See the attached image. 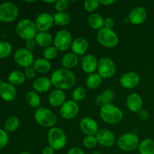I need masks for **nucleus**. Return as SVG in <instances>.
Wrapping results in <instances>:
<instances>
[{
	"mask_svg": "<svg viewBox=\"0 0 154 154\" xmlns=\"http://www.w3.org/2000/svg\"><path fill=\"white\" fill-rule=\"evenodd\" d=\"M58 54L59 51L54 45H51V46L48 47V48H45L43 51L44 58L49 60V61L54 60L58 56Z\"/></svg>",
	"mask_w": 154,
	"mask_h": 154,
	"instance_id": "37",
	"label": "nucleus"
},
{
	"mask_svg": "<svg viewBox=\"0 0 154 154\" xmlns=\"http://www.w3.org/2000/svg\"><path fill=\"white\" fill-rule=\"evenodd\" d=\"M25 46L27 50H29V51L32 52L33 51H35V50L36 49L38 45H37V43H36L35 40V38H31L26 41Z\"/></svg>",
	"mask_w": 154,
	"mask_h": 154,
	"instance_id": "43",
	"label": "nucleus"
},
{
	"mask_svg": "<svg viewBox=\"0 0 154 154\" xmlns=\"http://www.w3.org/2000/svg\"><path fill=\"white\" fill-rule=\"evenodd\" d=\"M139 144V138L133 132L123 134L117 140V147L124 152H132L137 150Z\"/></svg>",
	"mask_w": 154,
	"mask_h": 154,
	"instance_id": "6",
	"label": "nucleus"
},
{
	"mask_svg": "<svg viewBox=\"0 0 154 154\" xmlns=\"http://www.w3.org/2000/svg\"><path fill=\"white\" fill-rule=\"evenodd\" d=\"M100 2V5L104 6H109L111 5L114 4L115 3V1L114 0H105V1H99Z\"/></svg>",
	"mask_w": 154,
	"mask_h": 154,
	"instance_id": "48",
	"label": "nucleus"
},
{
	"mask_svg": "<svg viewBox=\"0 0 154 154\" xmlns=\"http://www.w3.org/2000/svg\"><path fill=\"white\" fill-rule=\"evenodd\" d=\"M97 41L99 45L106 48H114L118 45L119 37L113 29L102 28L97 33Z\"/></svg>",
	"mask_w": 154,
	"mask_h": 154,
	"instance_id": "7",
	"label": "nucleus"
},
{
	"mask_svg": "<svg viewBox=\"0 0 154 154\" xmlns=\"http://www.w3.org/2000/svg\"><path fill=\"white\" fill-rule=\"evenodd\" d=\"M138 150L139 154H154V140L145 138L140 141Z\"/></svg>",
	"mask_w": 154,
	"mask_h": 154,
	"instance_id": "31",
	"label": "nucleus"
},
{
	"mask_svg": "<svg viewBox=\"0 0 154 154\" xmlns=\"http://www.w3.org/2000/svg\"><path fill=\"white\" fill-rule=\"evenodd\" d=\"M42 154H55V150L50 145L46 146L43 148L42 152Z\"/></svg>",
	"mask_w": 154,
	"mask_h": 154,
	"instance_id": "47",
	"label": "nucleus"
},
{
	"mask_svg": "<svg viewBox=\"0 0 154 154\" xmlns=\"http://www.w3.org/2000/svg\"><path fill=\"white\" fill-rule=\"evenodd\" d=\"M103 79L98 73L89 75L86 79V85L90 90H96L102 84Z\"/></svg>",
	"mask_w": 154,
	"mask_h": 154,
	"instance_id": "33",
	"label": "nucleus"
},
{
	"mask_svg": "<svg viewBox=\"0 0 154 154\" xmlns=\"http://www.w3.org/2000/svg\"><path fill=\"white\" fill-rule=\"evenodd\" d=\"M119 82L123 88L131 90L138 87L141 82V77L137 72L133 71L127 72L120 76Z\"/></svg>",
	"mask_w": 154,
	"mask_h": 154,
	"instance_id": "14",
	"label": "nucleus"
},
{
	"mask_svg": "<svg viewBox=\"0 0 154 154\" xmlns=\"http://www.w3.org/2000/svg\"><path fill=\"white\" fill-rule=\"evenodd\" d=\"M91 154H102V153H99V152H94V153H91Z\"/></svg>",
	"mask_w": 154,
	"mask_h": 154,
	"instance_id": "52",
	"label": "nucleus"
},
{
	"mask_svg": "<svg viewBox=\"0 0 154 154\" xmlns=\"http://www.w3.org/2000/svg\"><path fill=\"white\" fill-rule=\"evenodd\" d=\"M78 60H79L78 56H77L74 53L69 52L63 57L61 60V65L64 69L71 70L76 67L78 63Z\"/></svg>",
	"mask_w": 154,
	"mask_h": 154,
	"instance_id": "28",
	"label": "nucleus"
},
{
	"mask_svg": "<svg viewBox=\"0 0 154 154\" xmlns=\"http://www.w3.org/2000/svg\"><path fill=\"white\" fill-rule=\"evenodd\" d=\"M26 78L23 72L20 70H14L9 73L8 76V82L14 85V87L20 86L25 83Z\"/></svg>",
	"mask_w": 154,
	"mask_h": 154,
	"instance_id": "29",
	"label": "nucleus"
},
{
	"mask_svg": "<svg viewBox=\"0 0 154 154\" xmlns=\"http://www.w3.org/2000/svg\"><path fill=\"white\" fill-rule=\"evenodd\" d=\"M67 154H86V153H84L81 148H79V147H72V148H70L69 150H68Z\"/></svg>",
	"mask_w": 154,
	"mask_h": 154,
	"instance_id": "46",
	"label": "nucleus"
},
{
	"mask_svg": "<svg viewBox=\"0 0 154 154\" xmlns=\"http://www.w3.org/2000/svg\"><path fill=\"white\" fill-rule=\"evenodd\" d=\"M32 67L35 72L38 74H46L51 69V61L46 60L44 57H39L35 60Z\"/></svg>",
	"mask_w": 154,
	"mask_h": 154,
	"instance_id": "25",
	"label": "nucleus"
},
{
	"mask_svg": "<svg viewBox=\"0 0 154 154\" xmlns=\"http://www.w3.org/2000/svg\"><path fill=\"white\" fill-rule=\"evenodd\" d=\"M15 31L20 38L25 41L35 38L38 33L35 22L29 19H23L20 20L16 25Z\"/></svg>",
	"mask_w": 154,
	"mask_h": 154,
	"instance_id": "5",
	"label": "nucleus"
},
{
	"mask_svg": "<svg viewBox=\"0 0 154 154\" xmlns=\"http://www.w3.org/2000/svg\"><path fill=\"white\" fill-rule=\"evenodd\" d=\"M19 15L18 7L13 2H5L0 4V20L2 22H13Z\"/></svg>",
	"mask_w": 154,
	"mask_h": 154,
	"instance_id": "10",
	"label": "nucleus"
},
{
	"mask_svg": "<svg viewBox=\"0 0 154 154\" xmlns=\"http://www.w3.org/2000/svg\"><path fill=\"white\" fill-rule=\"evenodd\" d=\"M0 97L5 102H13L17 97L16 87L9 82H4L0 88Z\"/></svg>",
	"mask_w": 154,
	"mask_h": 154,
	"instance_id": "22",
	"label": "nucleus"
},
{
	"mask_svg": "<svg viewBox=\"0 0 154 154\" xmlns=\"http://www.w3.org/2000/svg\"><path fill=\"white\" fill-rule=\"evenodd\" d=\"M35 40L38 46L43 48H48V47L51 46V44L54 43V37L48 32H38L37 35L35 37Z\"/></svg>",
	"mask_w": 154,
	"mask_h": 154,
	"instance_id": "27",
	"label": "nucleus"
},
{
	"mask_svg": "<svg viewBox=\"0 0 154 154\" xmlns=\"http://www.w3.org/2000/svg\"><path fill=\"white\" fill-rule=\"evenodd\" d=\"M23 73L26 79L32 80L35 78L36 72L32 66H29V67L25 68L23 71Z\"/></svg>",
	"mask_w": 154,
	"mask_h": 154,
	"instance_id": "42",
	"label": "nucleus"
},
{
	"mask_svg": "<svg viewBox=\"0 0 154 154\" xmlns=\"http://www.w3.org/2000/svg\"><path fill=\"white\" fill-rule=\"evenodd\" d=\"M147 17V12L144 8L141 6H137L134 8L128 15V19L129 20V23L132 25H141L144 23Z\"/></svg>",
	"mask_w": 154,
	"mask_h": 154,
	"instance_id": "17",
	"label": "nucleus"
},
{
	"mask_svg": "<svg viewBox=\"0 0 154 154\" xmlns=\"http://www.w3.org/2000/svg\"><path fill=\"white\" fill-rule=\"evenodd\" d=\"M80 111L78 103L73 100H67L60 108V114L65 120H72L78 116Z\"/></svg>",
	"mask_w": 154,
	"mask_h": 154,
	"instance_id": "13",
	"label": "nucleus"
},
{
	"mask_svg": "<svg viewBox=\"0 0 154 154\" xmlns=\"http://www.w3.org/2000/svg\"><path fill=\"white\" fill-rule=\"evenodd\" d=\"M51 78L48 77H38L32 82V89L38 93H45L49 91L52 87Z\"/></svg>",
	"mask_w": 154,
	"mask_h": 154,
	"instance_id": "21",
	"label": "nucleus"
},
{
	"mask_svg": "<svg viewBox=\"0 0 154 154\" xmlns=\"http://www.w3.org/2000/svg\"><path fill=\"white\" fill-rule=\"evenodd\" d=\"M12 52V45L6 41H0V59L9 57Z\"/></svg>",
	"mask_w": 154,
	"mask_h": 154,
	"instance_id": "36",
	"label": "nucleus"
},
{
	"mask_svg": "<svg viewBox=\"0 0 154 154\" xmlns=\"http://www.w3.org/2000/svg\"><path fill=\"white\" fill-rule=\"evenodd\" d=\"M54 24L59 26H66L71 22V16L68 12H57L54 15Z\"/></svg>",
	"mask_w": 154,
	"mask_h": 154,
	"instance_id": "32",
	"label": "nucleus"
},
{
	"mask_svg": "<svg viewBox=\"0 0 154 154\" xmlns=\"http://www.w3.org/2000/svg\"><path fill=\"white\" fill-rule=\"evenodd\" d=\"M99 6H100V2L96 0H87L84 3V9L91 14L94 13L99 8Z\"/></svg>",
	"mask_w": 154,
	"mask_h": 154,
	"instance_id": "39",
	"label": "nucleus"
},
{
	"mask_svg": "<svg viewBox=\"0 0 154 154\" xmlns=\"http://www.w3.org/2000/svg\"><path fill=\"white\" fill-rule=\"evenodd\" d=\"M47 140L48 144L56 151L64 148L67 143V136L63 129L54 126L48 130Z\"/></svg>",
	"mask_w": 154,
	"mask_h": 154,
	"instance_id": "4",
	"label": "nucleus"
},
{
	"mask_svg": "<svg viewBox=\"0 0 154 154\" xmlns=\"http://www.w3.org/2000/svg\"><path fill=\"white\" fill-rule=\"evenodd\" d=\"M80 129L83 134L87 135H96L99 132V125L93 118L90 117H85L82 118L79 123Z\"/></svg>",
	"mask_w": 154,
	"mask_h": 154,
	"instance_id": "16",
	"label": "nucleus"
},
{
	"mask_svg": "<svg viewBox=\"0 0 154 154\" xmlns=\"http://www.w3.org/2000/svg\"><path fill=\"white\" fill-rule=\"evenodd\" d=\"M3 81H2V80H0V88H1V87H2V84H3Z\"/></svg>",
	"mask_w": 154,
	"mask_h": 154,
	"instance_id": "51",
	"label": "nucleus"
},
{
	"mask_svg": "<svg viewBox=\"0 0 154 154\" xmlns=\"http://www.w3.org/2000/svg\"><path fill=\"white\" fill-rule=\"evenodd\" d=\"M83 146L87 149H93L96 147L98 144L96 135H87L85 136L82 141Z\"/></svg>",
	"mask_w": 154,
	"mask_h": 154,
	"instance_id": "38",
	"label": "nucleus"
},
{
	"mask_svg": "<svg viewBox=\"0 0 154 154\" xmlns=\"http://www.w3.org/2000/svg\"><path fill=\"white\" fill-rule=\"evenodd\" d=\"M20 120L18 117H15V116H12V117H8L6 120L5 123V130L8 132V133H11V132H14L18 129L20 127Z\"/></svg>",
	"mask_w": 154,
	"mask_h": 154,
	"instance_id": "34",
	"label": "nucleus"
},
{
	"mask_svg": "<svg viewBox=\"0 0 154 154\" xmlns=\"http://www.w3.org/2000/svg\"><path fill=\"white\" fill-rule=\"evenodd\" d=\"M97 72L102 79H109L117 72V66L112 59L104 57L99 60Z\"/></svg>",
	"mask_w": 154,
	"mask_h": 154,
	"instance_id": "8",
	"label": "nucleus"
},
{
	"mask_svg": "<svg viewBox=\"0 0 154 154\" xmlns=\"http://www.w3.org/2000/svg\"><path fill=\"white\" fill-rule=\"evenodd\" d=\"M73 40L70 32L66 29H60L54 35V46L59 51L64 52L71 48Z\"/></svg>",
	"mask_w": 154,
	"mask_h": 154,
	"instance_id": "9",
	"label": "nucleus"
},
{
	"mask_svg": "<svg viewBox=\"0 0 154 154\" xmlns=\"http://www.w3.org/2000/svg\"><path fill=\"white\" fill-rule=\"evenodd\" d=\"M98 144L104 147H111L116 142V137L114 132L107 129H99L96 135Z\"/></svg>",
	"mask_w": 154,
	"mask_h": 154,
	"instance_id": "15",
	"label": "nucleus"
},
{
	"mask_svg": "<svg viewBox=\"0 0 154 154\" xmlns=\"http://www.w3.org/2000/svg\"><path fill=\"white\" fill-rule=\"evenodd\" d=\"M1 23H2V21L0 20V26H1Z\"/></svg>",
	"mask_w": 154,
	"mask_h": 154,
	"instance_id": "54",
	"label": "nucleus"
},
{
	"mask_svg": "<svg viewBox=\"0 0 154 154\" xmlns=\"http://www.w3.org/2000/svg\"><path fill=\"white\" fill-rule=\"evenodd\" d=\"M104 20L105 18L99 14L93 13L87 17V23L91 29L99 31L104 28Z\"/></svg>",
	"mask_w": 154,
	"mask_h": 154,
	"instance_id": "26",
	"label": "nucleus"
},
{
	"mask_svg": "<svg viewBox=\"0 0 154 154\" xmlns=\"http://www.w3.org/2000/svg\"><path fill=\"white\" fill-rule=\"evenodd\" d=\"M9 142L8 133L5 129H0V150L4 148Z\"/></svg>",
	"mask_w": 154,
	"mask_h": 154,
	"instance_id": "41",
	"label": "nucleus"
},
{
	"mask_svg": "<svg viewBox=\"0 0 154 154\" xmlns=\"http://www.w3.org/2000/svg\"><path fill=\"white\" fill-rule=\"evenodd\" d=\"M25 99L26 103L32 108L38 109L41 107L42 99L39 96V93H36L34 90H29L27 92L25 96Z\"/></svg>",
	"mask_w": 154,
	"mask_h": 154,
	"instance_id": "30",
	"label": "nucleus"
},
{
	"mask_svg": "<svg viewBox=\"0 0 154 154\" xmlns=\"http://www.w3.org/2000/svg\"><path fill=\"white\" fill-rule=\"evenodd\" d=\"M72 100L78 103L85 99L86 96H87V90L84 87H81V86L77 87L72 91Z\"/></svg>",
	"mask_w": 154,
	"mask_h": 154,
	"instance_id": "35",
	"label": "nucleus"
},
{
	"mask_svg": "<svg viewBox=\"0 0 154 154\" xmlns=\"http://www.w3.org/2000/svg\"><path fill=\"white\" fill-rule=\"evenodd\" d=\"M137 114H138V117H139L140 120H143V121L147 120L149 119V117H150V114H149L148 111H147L146 109H144V108L140 110Z\"/></svg>",
	"mask_w": 154,
	"mask_h": 154,
	"instance_id": "45",
	"label": "nucleus"
},
{
	"mask_svg": "<svg viewBox=\"0 0 154 154\" xmlns=\"http://www.w3.org/2000/svg\"><path fill=\"white\" fill-rule=\"evenodd\" d=\"M14 60L18 66L24 69L32 66L35 61L32 52L27 50L26 48H20L17 50L14 54Z\"/></svg>",
	"mask_w": 154,
	"mask_h": 154,
	"instance_id": "11",
	"label": "nucleus"
},
{
	"mask_svg": "<svg viewBox=\"0 0 154 154\" xmlns=\"http://www.w3.org/2000/svg\"><path fill=\"white\" fill-rule=\"evenodd\" d=\"M19 154H31V153L28 151H23V152H21V153H20Z\"/></svg>",
	"mask_w": 154,
	"mask_h": 154,
	"instance_id": "50",
	"label": "nucleus"
},
{
	"mask_svg": "<svg viewBox=\"0 0 154 154\" xmlns=\"http://www.w3.org/2000/svg\"><path fill=\"white\" fill-rule=\"evenodd\" d=\"M99 115L104 123L110 125L118 124L123 120L124 117L123 111L113 103L102 107L99 111Z\"/></svg>",
	"mask_w": 154,
	"mask_h": 154,
	"instance_id": "2",
	"label": "nucleus"
},
{
	"mask_svg": "<svg viewBox=\"0 0 154 154\" xmlns=\"http://www.w3.org/2000/svg\"><path fill=\"white\" fill-rule=\"evenodd\" d=\"M115 23H114V19L111 17H107L104 20V28L109 29H113L114 27Z\"/></svg>",
	"mask_w": 154,
	"mask_h": 154,
	"instance_id": "44",
	"label": "nucleus"
},
{
	"mask_svg": "<svg viewBox=\"0 0 154 154\" xmlns=\"http://www.w3.org/2000/svg\"><path fill=\"white\" fill-rule=\"evenodd\" d=\"M89 48V42L85 38L78 37L73 40L71 46L72 52L77 56H83L87 53Z\"/></svg>",
	"mask_w": 154,
	"mask_h": 154,
	"instance_id": "23",
	"label": "nucleus"
},
{
	"mask_svg": "<svg viewBox=\"0 0 154 154\" xmlns=\"http://www.w3.org/2000/svg\"><path fill=\"white\" fill-rule=\"evenodd\" d=\"M66 94L64 90L54 89L49 93L48 102L54 108H60L66 102Z\"/></svg>",
	"mask_w": 154,
	"mask_h": 154,
	"instance_id": "20",
	"label": "nucleus"
},
{
	"mask_svg": "<svg viewBox=\"0 0 154 154\" xmlns=\"http://www.w3.org/2000/svg\"><path fill=\"white\" fill-rule=\"evenodd\" d=\"M34 22L38 32H48L54 24V16L47 12H42L36 17Z\"/></svg>",
	"mask_w": 154,
	"mask_h": 154,
	"instance_id": "12",
	"label": "nucleus"
},
{
	"mask_svg": "<svg viewBox=\"0 0 154 154\" xmlns=\"http://www.w3.org/2000/svg\"><path fill=\"white\" fill-rule=\"evenodd\" d=\"M34 119L39 126L44 128H48L49 129L54 127L57 121L56 114L51 109L45 107H40L35 110Z\"/></svg>",
	"mask_w": 154,
	"mask_h": 154,
	"instance_id": "3",
	"label": "nucleus"
},
{
	"mask_svg": "<svg viewBox=\"0 0 154 154\" xmlns=\"http://www.w3.org/2000/svg\"><path fill=\"white\" fill-rule=\"evenodd\" d=\"M99 60L93 54H87L83 57L81 63V69L84 73L91 75L97 70Z\"/></svg>",
	"mask_w": 154,
	"mask_h": 154,
	"instance_id": "18",
	"label": "nucleus"
},
{
	"mask_svg": "<svg viewBox=\"0 0 154 154\" xmlns=\"http://www.w3.org/2000/svg\"><path fill=\"white\" fill-rule=\"evenodd\" d=\"M51 81L56 89L66 90L72 89L76 84L77 78L74 72L62 67L52 72Z\"/></svg>",
	"mask_w": 154,
	"mask_h": 154,
	"instance_id": "1",
	"label": "nucleus"
},
{
	"mask_svg": "<svg viewBox=\"0 0 154 154\" xmlns=\"http://www.w3.org/2000/svg\"><path fill=\"white\" fill-rule=\"evenodd\" d=\"M138 154H139V153H138Z\"/></svg>",
	"mask_w": 154,
	"mask_h": 154,
	"instance_id": "55",
	"label": "nucleus"
},
{
	"mask_svg": "<svg viewBox=\"0 0 154 154\" xmlns=\"http://www.w3.org/2000/svg\"><path fill=\"white\" fill-rule=\"evenodd\" d=\"M69 6V2L68 0H58L54 4V7H55L56 11L57 12L66 11Z\"/></svg>",
	"mask_w": 154,
	"mask_h": 154,
	"instance_id": "40",
	"label": "nucleus"
},
{
	"mask_svg": "<svg viewBox=\"0 0 154 154\" xmlns=\"http://www.w3.org/2000/svg\"><path fill=\"white\" fill-rule=\"evenodd\" d=\"M114 97V93L111 89L107 88L104 90L99 95H97L95 99V102L96 104L99 107L105 106V105H108V104L112 103V101Z\"/></svg>",
	"mask_w": 154,
	"mask_h": 154,
	"instance_id": "24",
	"label": "nucleus"
},
{
	"mask_svg": "<svg viewBox=\"0 0 154 154\" xmlns=\"http://www.w3.org/2000/svg\"><path fill=\"white\" fill-rule=\"evenodd\" d=\"M35 1H26V2L27 3H31V2H34Z\"/></svg>",
	"mask_w": 154,
	"mask_h": 154,
	"instance_id": "53",
	"label": "nucleus"
},
{
	"mask_svg": "<svg viewBox=\"0 0 154 154\" xmlns=\"http://www.w3.org/2000/svg\"><path fill=\"white\" fill-rule=\"evenodd\" d=\"M56 2L57 1H54V0H51V1H44V2L46 3V4H55Z\"/></svg>",
	"mask_w": 154,
	"mask_h": 154,
	"instance_id": "49",
	"label": "nucleus"
},
{
	"mask_svg": "<svg viewBox=\"0 0 154 154\" xmlns=\"http://www.w3.org/2000/svg\"><path fill=\"white\" fill-rule=\"evenodd\" d=\"M126 105L129 111L138 113L143 108V99L138 93H132L126 98Z\"/></svg>",
	"mask_w": 154,
	"mask_h": 154,
	"instance_id": "19",
	"label": "nucleus"
}]
</instances>
